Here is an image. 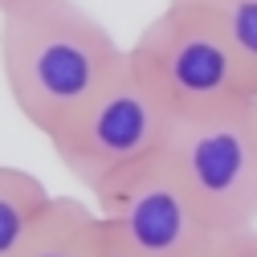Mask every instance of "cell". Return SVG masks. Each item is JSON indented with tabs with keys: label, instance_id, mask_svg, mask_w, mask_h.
<instances>
[{
	"label": "cell",
	"instance_id": "1",
	"mask_svg": "<svg viewBox=\"0 0 257 257\" xmlns=\"http://www.w3.org/2000/svg\"><path fill=\"white\" fill-rule=\"evenodd\" d=\"M126 66V49L78 0H21L0 13L9 98L49 139Z\"/></svg>",
	"mask_w": 257,
	"mask_h": 257
},
{
	"label": "cell",
	"instance_id": "2",
	"mask_svg": "<svg viewBox=\"0 0 257 257\" xmlns=\"http://www.w3.org/2000/svg\"><path fill=\"white\" fill-rule=\"evenodd\" d=\"M126 61L172 110V118L237 110L257 98V78L192 0H168L164 13L126 49Z\"/></svg>",
	"mask_w": 257,
	"mask_h": 257
},
{
	"label": "cell",
	"instance_id": "3",
	"mask_svg": "<svg viewBox=\"0 0 257 257\" xmlns=\"http://www.w3.org/2000/svg\"><path fill=\"white\" fill-rule=\"evenodd\" d=\"M172 122V110L126 61L66 126L49 135V147L86 192H98L118 172L164 151Z\"/></svg>",
	"mask_w": 257,
	"mask_h": 257
},
{
	"label": "cell",
	"instance_id": "4",
	"mask_svg": "<svg viewBox=\"0 0 257 257\" xmlns=\"http://www.w3.org/2000/svg\"><path fill=\"white\" fill-rule=\"evenodd\" d=\"M249 106L176 118L164 143L212 233L257 224V126Z\"/></svg>",
	"mask_w": 257,
	"mask_h": 257
},
{
	"label": "cell",
	"instance_id": "5",
	"mask_svg": "<svg viewBox=\"0 0 257 257\" xmlns=\"http://www.w3.org/2000/svg\"><path fill=\"white\" fill-rule=\"evenodd\" d=\"M90 200L106 229L143 257H192L212 233L164 151L106 180Z\"/></svg>",
	"mask_w": 257,
	"mask_h": 257
},
{
	"label": "cell",
	"instance_id": "6",
	"mask_svg": "<svg viewBox=\"0 0 257 257\" xmlns=\"http://www.w3.org/2000/svg\"><path fill=\"white\" fill-rule=\"evenodd\" d=\"M98 245H102L98 208L74 196H53L37 233L25 241L17 257H98Z\"/></svg>",
	"mask_w": 257,
	"mask_h": 257
},
{
	"label": "cell",
	"instance_id": "7",
	"mask_svg": "<svg viewBox=\"0 0 257 257\" xmlns=\"http://www.w3.org/2000/svg\"><path fill=\"white\" fill-rule=\"evenodd\" d=\"M53 204V192L25 168L0 164V257H17L37 233L41 216Z\"/></svg>",
	"mask_w": 257,
	"mask_h": 257
},
{
	"label": "cell",
	"instance_id": "8",
	"mask_svg": "<svg viewBox=\"0 0 257 257\" xmlns=\"http://www.w3.org/2000/svg\"><path fill=\"white\" fill-rule=\"evenodd\" d=\"M208 13V21L220 29V37L233 45V53L245 61V70L257 78V0H192Z\"/></svg>",
	"mask_w": 257,
	"mask_h": 257
},
{
	"label": "cell",
	"instance_id": "9",
	"mask_svg": "<svg viewBox=\"0 0 257 257\" xmlns=\"http://www.w3.org/2000/svg\"><path fill=\"white\" fill-rule=\"evenodd\" d=\"M192 257H257V224L253 229H224V233H208L204 245Z\"/></svg>",
	"mask_w": 257,
	"mask_h": 257
},
{
	"label": "cell",
	"instance_id": "10",
	"mask_svg": "<svg viewBox=\"0 0 257 257\" xmlns=\"http://www.w3.org/2000/svg\"><path fill=\"white\" fill-rule=\"evenodd\" d=\"M98 257H143L139 249H131L126 241H118L106 224H102V245H98Z\"/></svg>",
	"mask_w": 257,
	"mask_h": 257
},
{
	"label": "cell",
	"instance_id": "11",
	"mask_svg": "<svg viewBox=\"0 0 257 257\" xmlns=\"http://www.w3.org/2000/svg\"><path fill=\"white\" fill-rule=\"evenodd\" d=\"M13 5H21V0H0V13H5V9H13Z\"/></svg>",
	"mask_w": 257,
	"mask_h": 257
},
{
	"label": "cell",
	"instance_id": "12",
	"mask_svg": "<svg viewBox=\"0 0 257 257\" xmlns=\"http://www.w3.org/2000/svg\"><path fill=\"white\" fill-rule=\"evenodd\" d=\"M249 110H253V126H257V98H253V106H249Z\"/></svg>",
	"mask_w": 257,
	"mask_h": 257
}]
</instances>
